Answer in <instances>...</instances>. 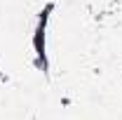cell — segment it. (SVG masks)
I'll list each match as a JSON object with an SVG mask.
<instances>
[{"instance_id":"obj_1","label":"cell","mask_w":122,"mask_h":120,"mask_svg":"<svg viewBox=\"0 0 122 120\" xmlns=\"http://www.w3.org/2000/svg\"><path fill=\"white\" fill-rule=\"evenodd\" d=\"M54 10V5H47L45 12H40V19H38V26H35V33H33V52H35V66L42 68V73H47V52H45V28L47 21H49V12Z\"/></svg>"}]
</instances>
